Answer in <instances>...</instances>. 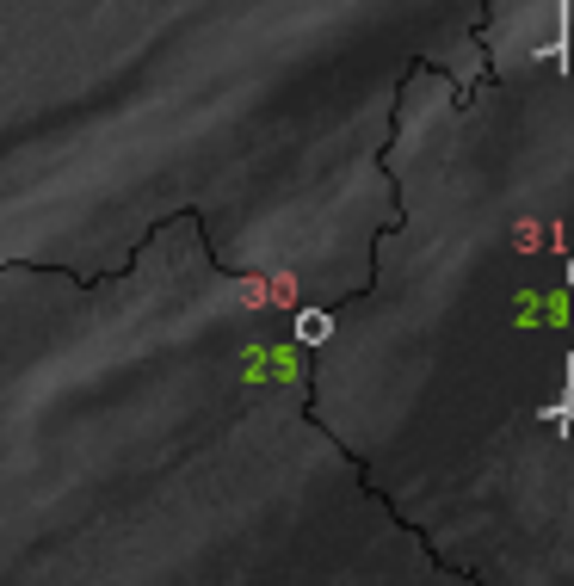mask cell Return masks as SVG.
Wrapping results in <instances>:
<instances>
[{
    "mask_svg": "<svg viewBox=\"0 0 574 586\" xmlns=\"http://www.w3.org/2000/svg\"><path fill=\"white\" fill-rule=\"evenodd\" d=\"M328 327H334L328 315H303V321H297V334H303V340L315 346V340H328Z\"/></svg>",
    "mask_w": 574,
    "mask_h": 586,
    "instance_id": "cell-2",
    "label": "cell"
},
{
    "mask_svg": "<svg viewBox=\"0 0 574 586\" xmlns=\"http://www.w3.org/2000/svg\"><path fill=\"white\" fill-rule=\"evenodd\" d=\"M568 290H574V260H568ZM574 334H568V389H562V401H556V408L544 414V420H556V426H568V408H574Z\"/></svg>",
    "mask_w": 574,
    "mask_h": 586,
    "instance_id": "cell-1",
    "label": "cell"
}]
</instances>
